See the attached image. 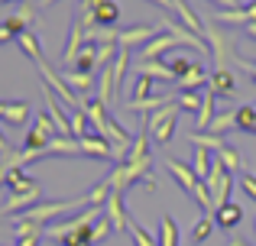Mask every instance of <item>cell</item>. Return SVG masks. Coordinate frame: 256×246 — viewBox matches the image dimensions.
Listing matches in <instances>:
<instances>
[{"mask_svg": "<svg viewBox=\"0 0 256 246\" xmlns=\"http://www.w3.org/2000/svg\"><path fill=\"white\" fill-rule=\"evenodd\" d=\"M175 120H178V101L172 97V101L166 104V107H159L156 114L143 117V126H140V130L150 133V139L156 146H166V143H172V136H175Z\"/></svg>", "mask_w": 256, "mask_h": 246, "instance_id": "6da1fadb", "label": "cell"}, {"mask_svg": "<svg viewBox=\"0 0 256 246\" xmlns=\"http://www.w3.org/2000/svg\"><path fill=\"white\" fill-rule=\"evenodd\" d=\"M204 39L211 42V58L214 68H230L237 65V45H234V36L227 29H218V26H204Z\"/></svg>", "mask_w": 256, "mask_h": 246, "instance_id": "7a4b0ae2", "label": "cell"}, {"mask_svg": "<svg viewBox=\"0 0 256 246\" xmlns=\"http://www.w3.org/2000/svg\"><path fill=\"white\" fill-rule=\"evenodd\" d=\"M204 185H208V191H211V201H214V211H220L224 204H230V188H234V175L224 169V165L214 159V169H211V175L204 178Z\"/></svg>", "mask_w": 256, "mask_h": 246, "instance_id": "3957f363", "label": "cell"}, {"mask_svg": "<svg viewBox=\"0 0 256 246\" xmlns=\"http://www.w3.org/2000/svg\"><path fill=\"white\" fill-rule=\"evenodd\" d=\"M159 26H162V32H169V36H175L182 42V49H185V45H192V49H198V52H211L208 49V42L201 36H194L192 29H188V26H182L178 19H172V16H162L159 19Z\"/></svg>", "mask_w": 256, "mask_h": 246, "instance_id": "277c9868", "label": "cell"}, {"mask_svg": "<svg viewBox=\"0 0 256 246\" xmlns=\"http://www.w3.org/2000/svg\"><path fill=\"white\" fill-rule=\"evenodd\" d=\"M104 217L110 221L114 234H124L126 230L130 214H126V208H124V191H110V198H107V204H104Z\"/></svg>", "mask_w": 256, "mask_h": 246, "instance_id": "5b68a950", "label": "cell"}, {"mask_svg": "<svg viewBox=\"0 0 256 246\" xmlns=\"http://www.w3.org/2000/svg\"><path fill=\"white\" fill-rule=\"evenodd\" d=\"M159 36V32H156V26H130V29H120V45H124V49H143V45L146 42H152V39H156Z\"/></svg>", "mask_w": 256, "mask_h": 246, "instance_id": "8992f818", "label": "cell"}, {"mask_svg": "<svg viewBox=\"0 0 256 246\" xmlns=\"http://www.w3.org/2000/svg\"><path fill=\"white\" fill-rule=\"evenodd\" d=\"M178 45L182 42L175 36H169V32H159L152 42H146L143 49H140V62H156V58H162L169 49H178Z\"/></svg>", "mask_w": 256, "mask_h": 246, "instance_id": "52a82bcc", "label": "cell"}, {"mask_svg": "<svg viewBox=\"0 0 256 246\" xmlns=\"http://www.w3.org/2000/svg\"><path fill=\"white\" fill-rule=\"evenodd\" d=\"M208 91L218 94V97H234L237 94V75L230 68H214L211 81H208Z\"/></svg>", "mask_w": 256, "mask_h": 246, "instance_id": "ba28073f", "label": "cell"}, {"mask_svg": "<svg viewBox=\"0 0 256 246\" xmlns=\"http://www.w3.org/2000/svg\"><path fill=\"white\" fill-rule=\"evenodd\" d=\"M166 169L172 172V178H175V185H178L182 191H188L192 195L194 188H198V175L192 172V165H185V162H178V159H166Z\"/></svg>", "mask_w": 256, "mask_h": 246, "instance_id": "9c48e42d", "label": "cell"}, {"mask_svg": "<svg viewBox=\"0 0 256 246\" xmlns=\"http://www.w3.org/2000/svg\"><path fill=\"white\" fill-rule=\"evenodd\" d=\"M78 146H82V156L84 159H110V143H107L104 136H98V133L82 136V139H78Z\"/></svg>", "mask_w": 256, "mask_h": 246, "instance_id": "30bf717a", "label": "cell"}, {"mask_svg": "<svg viewBox=\"0 0 256 246\" xmlns=\"http://www.w3.org/2000/svg\"><path fill=\"white\" fill-rule=\"evenodd\" d=\"M4 185L10 188V195H30V191H36V188H39V182H36L32 175H26V169H13V172H6Z\"/></svg>", "mask_w": 256, "mask_h": 246, "instance_id": "8fae6325", "label": "cell"}, {"mask_svg": "<svg viewBox=\"0 0 256 246\" xmlns=\"http://www.w3.org/2000/svg\"><path fill=\"white\" fill-rule=\"evenodd\" d=\"M32 19H36V10H32L30 3H23L16 13H13V16H6V19H4V26L13 32V36H23V32H30Z\"/></svg>", "mask_w": 256, "mask_h": 246, "instance_id": "7c38bea8", "label": "cell"}, {"mask_svg": "<svg viewBox=\"0 0 256 246\" xmlns=\"http://www.w3.org/2000/svg\"><path fill=\"white\" fill-rule=\"evenodd\" d=\"M72 71H84V75H91L94 68H98V45H91V42H84L82 49H78V55L72 58V65H68Z\"/></svg>", "mask_w": 256, "mask_h": 246, "instance_id": "4fadbf2b", "label": "cell"}, {"mask_svg": "<svg viewBox=\"0 0 256 246\" xmlns=\"http://www.w3.org/2000/svg\"><path fill=\"white\" fill-rule=\"evenodd\" d=\"M240 221H244V208H240L237 201H230V204H224L220 211H214V224H218L220 230H234Z\"/></svg>", "mask_w": 256, "mask_h": 246, "instance_id": "5bb4252c", "label": "cell"}, {"mask_svg": "<svg viewBox=\"0 0 256 246\" xmlns=\"http://www.w3.org/2000/svg\"><path fill=\"white\" fill-rule=\"evenodd\" d=\"M91 16H94V23H98V26H114L120 19L117 0H98V3H94V10H91Z\"/></svg>", "mask_w": 256, "mask_h": 246, "instance_id": "9a60e30c", "label": "cell"}, {"mask_svg": "<svg viewBox=\"0 0 256 246\" xmlns=\"http://www.w3.org/2000/svg\"><path fill=\"white\" fill-rule=\"evenodd\" d=\"M62 81L68 84V91H72V94H78V97L98 88V81H94L91 75H84V71H72V68H68V71L62 75Z\"/></svg>", "mask_w": 256, "mask_h": 246, "instance_id": "2e32d148", "label": "cell"}, {"mask_svg": "<svg viewBox=\"0 0 256 246\" xmlns=\"http://www.w3.org/2000/svg\"><path fill=\"white\" fill-rule=\"evenodd\" d=\"M136 75H143V78H152V81H175V75H172V68L166 62H140L136 65Z\"/></svg>", "mask_w": 256, "mask_h": 246, "instance_id": "e0dca14e", "label": "cell"}, {"mask_svg": "<svg viewBox=\"0 0 256 246\" xmlns=\"http://www.w3.org/2000/svg\"><path fill=\"white\" fill-rule=\"evenodd\" d=\"M208 81H211V75L204 71V65H192V68L178 78V88L182 91H198V88H204Z\"/></svg>", "mask_w": 256, "mask_h": 246, "instance_id": "ac0fdd59", "label": "cell"}, {"mask_svg": "<svg viewBox=\"0 0 256 246\" xmlns=\"http://www.w3.org/2000/svg\"><path fill=\"white\" fill-rule=\"evenodd\" d=\"M172 97L169 94H156V97H150V101H126L124 107L126 110H133V114H143V117H150V114H156L159 107H166Z\"/></svg>", "mask_w": 256, "mask_h": 246, "instance_id": "d6986e66", "label": "cell"}, {"mask_svg": "<svg viewBox=\"0 0 256 246\" xmlns=\"http://www.w3.org/2000/svg\"><path fill=\"white\" fill-rule=\"evenodd\" d=\"M188 139H192L194 149H208L211 156H218V152L227 146V139H224V136H211V133H192Z\"/></svg>", "mask_w": 256, "mask_h": 246, "instance_id": "ffe728a7", "label": "cell"}, {"mask_svg": "<svg viewBox=\"0 0 256 246\" xmlns=\"http://www.w3.org/2000/svg\"><path fill=\"white\" fill-rule=\"evenodd\" d=\"M211 23H220V26H240L244 29L246 23H250V16H246V6H240V10H218L211 16Z\"/></svg>", "mask_w": 256, "mask_h": 246, "instance_id": "44dd1931", "label": "cell"}, {"mask_svg": "<svg viewBox=\"0 0 256 246\" xmlns=\"http://www.w3.org/2000/svg\"><path fill=\"white\" fill-rule=\"evenodd\" d=\"M214 104H218V94H211V91H204V104H201V110H198V117H194V130H208L211 126V120L218 114H214Z\"/></svg>", "mask_w": 256, "mask_h": 246, "instance_id": "7402d4cb", "label": "cell"}, {"mask_svg": "<svg viewBox=\"0 0 256 246\" xmlns=\"http://www.w3.org/2000/svg\"><path fill=\"white\" fill-rule=\"evenodd\" d=\"M211 169H214V156L208 149H194V156H192V172L198 175V182H204L208 175H211Z\"/></svg>", "mask_w": 256, "mask_h": 246, "instance_id": "603a6c76", "label": "cell"}, {"mask_svg": "<svg viewBox=\"0 0 256 246\" xmlns=\"http://www.w3.org/2000/svg\"><path fill=\"white\" fill-rule=\"evenodd\" d=\"M227 130H237V110H224V114H218L208 126V133L211 136H224Z\"/></svg>", "mask_w": 256, "mask_h": 246, "instance_id": "cb8c5ba5", "label": "cell"}, {"mask_svg": "<svg viewBox=\"0 0 256 246\" xmlns=\"http://www.w3.org/2000/svg\"><path fill=\"white\" fill-rule=\"evenodd\" d=\"M16 45H20V52H23L26 58H32V62H42V45H39V39L32 36V32L16 36Z\"/></svg>", "mask_w": 256, "mask_h": 246, "instance_id": "d4e9b609", "label": "cell"}, {"mask_svg": "<svg viewBox=\"0 0 256 246\" xmlns=\"http://www.w3.org/2000/svg\"><path fill=\"white\" fill-rule=\"evenodd\" d=\"M13 237H46V227L42 224H36V221H26V217H16L13 221Z\"/></svg>", "mask_w": 256, "mask_h": 246, "instance_id": "484cf974", "label": "cell"}, {"mask_svg": "<svg viewBox=\"0 0 256 246\" xmlns=\"http://www.w3.org/2000/svg\"><path fill=\"white\" fill-rule=\"evenodd\" d=\"M26 120H30V104H23V101H10L4 123H10V126H23Z\"/></svg>", "mask_w": 256, "mask_h": 246, "instance_id": "4316f807", "label": "cell"}, {"mask_svg": "<svg viewBox=\"0 0 256 246\" xmlns=\"http://www.w3.org/2000/svg\"><path fill=\"white\" fill-rule=\"evenodd\" d=\"M237 130L240 133H256V104L237 107Z\"/></svg>", "mask_w": 256, "mask_h": 246, "instance_id": "83f0119b", "label": "cell"}, {"mask_svg": "<svg viewBox=\"0 0 256 246\" xmlns=\"http://www.w3.org/2000/svg\"><path fill=\"white\" fill-rule=\"evenodd\" d=\"M126 230H130V240L136 243V246H159V237L150 234V230H143L133 217H130V224H126Z\"/></svg>", "mask_w": 256, "mask_h": 246, "instance_id": "f1b7e54d", "label": "cell"}, {"mask_svg": "<svg viewBox=\"0 0 256 246\" xmlns=\"http://www.w3.org/2000/svg\"><path fill=\"white\" fill-rule=\"evenodd\" d=\"M214 159H218V162L224 165V169L230 172V175H234V172H240V149H237V146H230V143H227V146H224V149H220Z\"/></svg>", "mask_w": 256, "mask_h": 246, "instance_id": "f546056e", "label": "cell"}, {"mask_svg": "<svg viewBox=\"0 0 256 246\" xmlns=\"http://www.w3.org/2000/svg\"><path fill=\"white\" fill-rule=\"evenodd\" d=\"M178 110H192V114H198L201 104H204V94L201 91H178Z\"/></svg>", "mask_w": 256, "mask_h": 246, "instance_id": "4dcf8cb0", "label": "cell"}, {"mask_svg": "<svg viewBox=\"0 0 256 246\" xmlns=\"http://www.w3.org/2000/svg\"><path fill=\"white\" fill-rule=\"evenodd\" d=\"M150 97H156L152 94V78L136 75V81H133V88H130V101H150Z\"/></svg>", "mask_w": 256, "mask_h": 246, "instance_id": "1f68e13d", "label": "cell"}, {"mask_svg": "<svg viewBox=\"0 0 256 246\" xmlns=\"http://www.w3.org/2000/svg\"><path fill=\"white\" fill-rule=\"evenodd\" d=\"M192 198L198 201V208L204 211V217H208V214H214V201H211V191H208V185H204V182H198V188L192 191Z\"/></svg>", "mask_w": 256, "mask_h": 246, "instance_id": "d6a6232c", "label": "cell"}, {"mask_svg": "<svg viewBox=\"0 0 256 246\" xmlns=\"http://www.w3.org/2000/svg\"><path fill=\"white\" fill-rule=\"evenodd\" d=\"M214 227H218V224H214L211 217H201V221H198V224L192 227V240H194V243H204L208 237L214 234Z\"/></svg>", "mask_w": 256, "mask_h": 246, "instance_id": "836d02e7", "label": "cell"}, {"mask_svg": "<svg viewBox=\"0 0 256 246\" xmlns=\"http://www.w3.org/2000/svg\"><path fill=\"white\" fill-rule=\"evenodd\" d=\"M110 234H114L110 221H107V217L100 214L98 221H94V227H91V243H100V240H104V237H110Z\"/></svg>", "mask_w": 256, "mask_h": 246, "instance_id": "e575fe53", "label": "cell"}, {"mask_svg": "<svg viewBox=\"0 0 256 246\" xmlns=\"http://www.w3.org/2000/svg\"><path fill=\"white\" fill-rule=\"evenodd\" d=\"M166 65H169V68H172V75H175V81H178V78L182 75H185V71L188 68H192V58H188V55H175V58H169V62H166Z\"/></svg>", "mask_w": 256, "mask_h": 246, "instance_id": "d590c367", "label": "cell"}, {"mask_svg": "<svg viewBox=\"0 0 256 246\" xmlns=\"http://www.w3.org/2000/svg\"><path fill=\"white\" fill-rule=\"evenodd\" d=\"M237 185H240V188H244V195L250 198V201H256V175H253V172H244Z\"/></svg>", "mask_w": 256, "mask_h": 246, "instance_id": "8d00e7d4", "label": "cell"}, {"mask_svg": "<svg viewBox=\"0 0 256 246\" xmlns=\"http://www.w3.org/2000/svg\"><path fill=\"white\" fill-rule=\"evenodd\" d=\"M237 68H240V71H246V75L253 78V84H256V62H246V58H237Z\"/></svg>", "mask_w": 256, "mask_h": 246, "instance_id": "74e56055", "label": "cell"}, {"mask_svg": "<svg viewBox=\"0 0 256 246\" xmlns=\"http://www.w3.org/2000/svg\"><path fill=\"white\" fill-rule=\"evenodd\" d=\"M211 3H218V6H224V10H240V0H211Z\"/></svg>", "mask_w": 256, "mask_h": 246, "instance_id": "f35d334b", "label": "cell"}, {"mask_svg": "<svg viewBox=\"0 0 256 246\" xmlns=\"http://www.w3.org/2000/svg\"><path fill=\"white\" fill-rule=\"evenodd\" d=\"M39 240H42V237H20L16 246H39Z\"/></svg>", "mask_w": 256, "mask_h": 246, "instance_id": "ab89813d", "label": "cell"}, {"mask_svg": "<svg viewBox=\"0 0 256 246\" xmlns=\"http://www.w3.org/2000/svg\"><path fill=\"white\" fill-rule=\"evenodd\" d=\"M10 39H16V36H13V32H10V29H6V26H4V23H0V42H10Z\"/></svg>", "mask_w": 256, "mask_h": 246, "instance_id": "60d3db41", "label": "cell"}, {"mask_svg": "<svg viewBox=\"0 0 256 246\" xmlns=\"http://www.w3.org/2000/svg\"><path fill=\"white\" fill-rule=\"evenodd\" d=\"M246 16H250V23H256V0L246 3Z\"/></svg>", "mask_w": 256, "mask_h": 246, "instance_id": "b9f144b4", "label": "cell"}, {"mask_svg": "<svg viewBox=\"0 0 256 246\" xmlns=\"http://www.w3.org/2000/svg\"><path fill=\"white\" fill-rule=\"evenodd\" d=\"M244 32H246L250 39H256V23H246V26H244Z\"/></svg>", "mask_w": 256, "mask_h": 246, "instance_id": "7bdbcfd3", "label": "cell"}, {"mask_svg": "<svg viewBox=\"0 0 256 246\" xmlns=\"http://www.w3.org/2000/svg\"><path fill=\"white\" fill-rule=\"evenodd\" d=\"M150 3H156V6H162V10H172V0H150Z\"/></svg>", "mask_w": 256, "mask_h": 246, "instance_id": "ee69618b", "label": "cell"}, {"mask_svg": "<svg viewBox=\"0 0 256 246\" xmlns=\"http://www.w3.org/2000/svg\"><path fill=\"white\" fill-rule=\"evenodd\" d=\"M52 3H58V0H39V6H52Z\"/></svg>", "mask_w": 256, "mask_h": 246, "instance_id": "f6af8a7d", "label": "cell"}, {"mask_svg": "<svg viewBox=\"0 0 256 246\" xmlns=\"http://www.w3.org/2000/svg\"><path fill=\"white\" fill-rule=\"evenodd\" d=\"M227 246H246V243H244V240H230Z\"/></svg>", "mask_w": 256, "mask_h": 246, "instance_id": "bcb514c9", "label": "cell"}, {"mask_svg": "<svg viewBox=\"0 0 256 246\" xmlns=\"http://www.w3.org/2000/svg\"><path fill=\"white\" fill-rule=\"evenodd\" d=\"M72 246H94L91 240H82V243H72Z\"/></svg>", "mask_w": 256, "mask_h": 246, "instance_id": "7dc6e473", "label": "cell"}, {"mask_svg": "<svg viewBox=\"0 0 256 246\" xmlns=\"http://www.w3.org/2000/svg\"><path fill=\"white\" fill-rule=\"evenodd\" d=\"M0 3H10V0H0Z\"/></svg>", "mask_w": 256, "mask_h": 246, "instance_id": "c3c4849f", "label": "cell"}, {"mask_svg": "<svg viewBox=\"0 0 256 246\" xmlns=\"http://www.w3.org/2000/svg\"><path fill=\"white\" fill-rule=\"evenodd\" d=\"M253 230H256V224H253Z\"/></svg>", "mask_w": 256, "mask_h": 246, "instance_id": "681fc988", "label": "cell"}, {"mask_svg": "<svg viewBox=\"0 0 256 246\" xmlns=\"http://www.w3.org/2000/svg\"><path fill=\"white\" fill-rule=\"evenodd\" d=\"M0 217H4V214H0Z\"/></svg>", "mask_w": 256, "mask_h": 246, "instance_id": "f907efd6", "label": "cell"}]
</instances>
